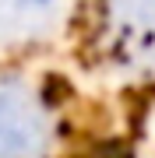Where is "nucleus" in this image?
<instances>
[{
  "instance_id": "nucleus-1",
  "label": "nucleus",
  "mask_w": 155,
  "mask_h": 158,
  "mask_svg": "<svg viewBox=\"0 0 155 158\" xmlns=\"http://www.w3.org/2000/svg\"><path fill=\"white\" fill-rule=\"evenodd\" d=\"M39 137L32 109L18 95H0V158H21Z\"/></svg>"
}]
</instances>
